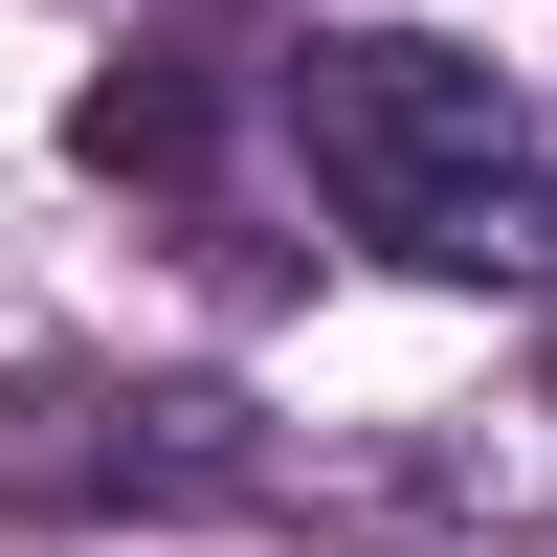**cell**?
Here are the masks:
<instances>
[{
    "label": "cell",
    "mask_w": 557,
    "mask_h": 557,
    "mask_svg": "<svg viewBox=\"0 0 557 557\" xmlns=\"http://www.w3.org/2000/svg\"><path fill=\"white\" fill-rule=\"evenodd\" d=\"M290 157H312V201L380 268H424V290H557V134L513 112V67H469V45H424V23L290 45Z\"/></svg>",
    "instance_id": "obj_1"
},
{
    "label": "cell",
    "mask_w": 557,
    "mask_h": 557,
    "mask_svg": "<svg viewBox=\"0 0 557 557\" xmlns=\"http://www.w3.org/2000/svg\"><path fill=\"white\" fill-rule=\"evenodd\" d=\"M268 446L201 380H0V513H246Z\"/></svg>",
    "instance_id": "obj_2"
}]
</instances>
